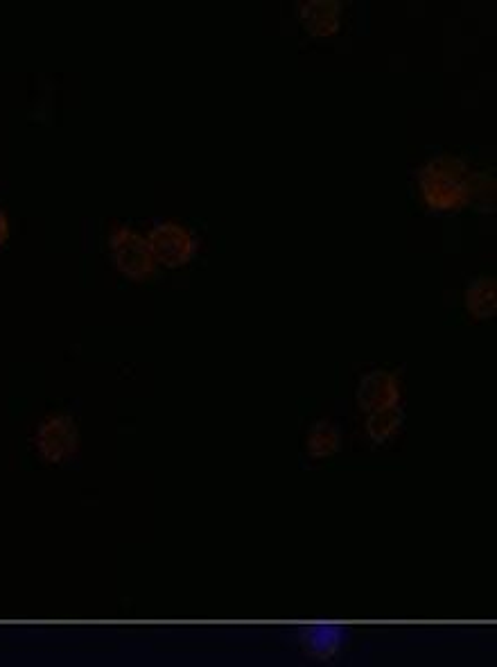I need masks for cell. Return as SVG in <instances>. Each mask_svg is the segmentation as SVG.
Listing matches in <instances>:
<instances>
[{"label": "cell", "instance_id": "obj_1", "mask_svg": "<svg viewBox=\"0 0 497 667\" xmlns=\"http://www.w3.org/2000/svg\"><path fill=\"white\" fill-rule=\"evenodd\" d=\"M466 161L455 154H437L418 170V186L425 202L437 211H457L468 204Z\"/></svg>", "mask_w": 497, "mask_h": 667}, {"label": "cell", "instance_id": "obj_2", "mask_svg": "<svg viewBox=\"0 0 497 667\" xmlns=\"http://www.w3.org/2000/svg\"><path fill=\"white\" fill-rule=\"evenodd\" d=\"M111 256L122 274L129 279H147L154 272V254L150 242L141 231H136L127 224H118L111 231Z\"/></svg>", "mask_w": 497, "mask_h": 667}, {"label": "cell", "instance_id": "obj_3", "mask_svg": "<svg viewBox=\"0 0 497 667\" xmlns=\"http://www.w3.org/2000/svg\"><path fill=\"white\" fill-rule=\"evenodd\" d=\"M147 242H150L154 261L168 267H179L188 263L197 247L195 233L174 220L154 224L150 233H147Z\"/></svg>", "mask_w": 497, "mask_h": 667}, {"label": "cell", "instance_id": "obj_4", "mask_svg": "<svg viewBox=\"0 0 497 667\" xmlns=\"http://www.w3.org/2000/svg\"><path fill=\"white\" fill-rule=\"evenodd\" d=\"M398 401H400V383L394 371L387 369L366 371L360 380V385H357V403L369 412L398 405Z\"/></svg>", "mask_w": 497, "mask_h": 667}, {"label": "cell", "instance_id": "obj_5", "mask_svg": "<svg viewBox=\"0 0 497 667\" xmlns=\"http://www.w3.org/2000/svg\"><path fill=\"white\" fill-rule=\"evenodd\" d=\"M37 444L43 457L61 459L71 455L77 446V428L68 414H52L41 423L37 432Z\"/></svg>", "mask_w": 497, "mask_h": 667}, {"label": "cell", "instance_id": "obj_6", "mask_svg": "<svg viewBox=\"0 0 497 667\" xmlns=\"http://www.w3.org/2000/svg\"><path fill=\"white\" fill-rule=\"evenodd\" d=\"M299 16L315 37H330L342 23V3L339 0H303L299 3Z\"/></svg>", "mask_w": 497, "mask_h": 667}, {"label": "cell", "instance_id": "obj_7", "mask_svg": "<svg viewBox=\"0 0 497 667\" xmlns=\"http://www.w3.org/2000/svg\"><path fill=\"white\" fill-rule=\"evenodd\" d=\"M466 306L468 313L477 319L493 317L497 310V283L495 276H477L470 281L466 290Z\"/></svg>", "mask_w": 497, "mask_h": 667}, {"label": "cell", "instance_id": "obj_8", "mask_svg": "<svg viewBox=\"0 0 497 667\" xmlns=\"http://www.w3.org/2000/svg\"><path fill=\"white\" fill-rule=\"evenodd\" d=\"M400 421H403V412H400L398 405L382 407V410L371 412L369 421H366V430H369V435L376 441H385L391 435H396Z\"/></svg>", "mask_w": 497, "mask_h": 667}, {"label": "cell", "instance_id": "obj_9", "mask_svg": "<svg viewBox=\"0 0 497 667\" xmlns=\"http://www.w3.org/2000/svg\"><path fill=\"white\" fill-rule=\"evenodd\" d=\"M468 202L482 211H493L495 206V179L488 172H470L468 175Z\"/></svg>", "mask_w": 497, "mask_h": 667}, {"label": "cell", "instance_id": "obj_10", "mask_svg": "<svg viewBox=\"0 0 497 667\" xmlns=\"http://www.w3.org/2000/svg\"><path fill=\"white\" fill-rule=\"evenodd\" d=\"M339 444V435H337V428L330 426V423L321 421L317 423L315 428L310 432V450L312 455H328L333 453Z\"/></svg>", "mask_w": 497, "mask_h": 667}, {"label": "cell", "instance_id": "obj_11", "mask_svg": "<svg viewBox=\"0 0 497 667\" xmlns=\"http://www.w3.org/2000/svg\"><path fill=\"white\" fill-rule=\"evenodd\" d=\"M10 238V218H7V211L0 209V245Z\"/></svg>", "mask_w": 497, "mask_h": 667}]
</instances>
